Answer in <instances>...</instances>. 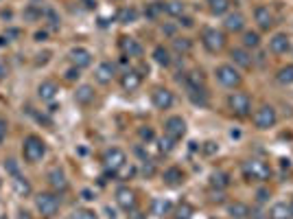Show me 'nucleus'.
<instances>
[{"label": "nucleus", "mask_w": 293, "mask_h": 219, "mask_svg": "<svg viewBox=\"0 0 293 219\" xmlns=\"http://www.w3.org/2000/svg\"><path fill=\"white\" fill-rule=\"evenodd\" d=\"M241 169H243L245 180H249V182H265V180H269V175H271L269 165L263 160H245L241 165Z\"/></svg>", "instance_id": "f257e3e1"}, {"label": "nucleus", "mask_w": 293, "mask_h": 219, "mask_svg": "<svg viewBox=\"0 0 293 219\" xmlns=\"http://www.w3.org/2000/svg\"><path fill=\"white\" fill-rule=\"evenodd\" d=\"M22 153L26 162H40L46 156V143L40 136H26L22 143Z\"/></svg>", "instance_id": "f03ea898"}, {"label": "nucleus", "mask_w": 293, "mask_h": 219, "mask_svg": "<svg viewBox=\"0 0 293 219\" xmlns=\"http://www.w3.org/2000/svg\"><path fill=\"white\" fill-rule=\"evenodd\" d=\"M214 75H217V81L226 88H236V86H241V81H243L241 73L232 66V64H221V66H217Z\"/></svg>", "instance_id": "7ed1b4c3"}, {"label": "nucleus", "mask_w": 293, "mask_h": 219, "mask_svg": "<svg viewBox=\"0 0 293 219\" xmlns=\"http://www.w3.org/2000/svg\"><path fill=\"white\" fill-rule=\"evenodd\" d=\"M35 206H38L42 217H55L59 213L61 202H59V197L55 193H40L35 197Z\"/></svg>", "instance_id": "20e7f679"}, {"label": "nucleus", "mask_w": 293, "mask_h": 219, "mask_svg": "<svg viewBox=\"0 0 293 219\" xmlns=\"http://www.w3.org/2000/svg\"><path fill=\"white\" fill-rule=\"evenodd\" d=\"M127 165V156H125L123 149H118V147H112V149H107L105 153H103V167H105L107 173H118L121 169Z\"/></svg>", "instance_id": "39448f33"}, {"label": "nucleus", "mask_w": 293, "mask_h": 219, "mask_svg": "<svg viewBox=\"0 0 293 219\" xmlns=\"http://www.w3.org/2000/svg\"><path fill=\"white\" fill-rule=\"evenodd\" d=\"M201 44H204L208 53H219L226 46V33L217 29H206L204 35H201Z\"/></svg>", "instance_id": "423d86ee"}, {"label": "nucleus", "mask_w": 293, "mask_h": 219, "mask_svg": "<svg viewBox=\"0 0 293 219\" xmlns=\"http://www.w3.org/2000/svg\"><path fill=\"white\" fill-rule=\"evenodd\" d=\"M228 105H230V110H232L236 116H247L249 112H252V99H249L245 92H234V95H230Z\"/></svg>", "instance_id": "0eeeda50"}, {"label": "nucleus", "mask_w": 293, "mask_h": 219, "mask_svg": "<svg viewBox=\"0 0 293 219\" xmlns=\"http://www.w3.org/2000/svg\"><path fill=\"white\" fill-rule=\"evenodd\" d=\"M276 123H278V114L271 105H263L254 114V125L258 130H269V127H274Z\"/></svg>", "instance_id": "6e6552de"}, {"label": "nucleus", "mask_w": 293, "mask_h": 219, "mask_svg": "<svg viewBox=\"0 0 293 219\" xmlns=\"http://www.w3.org/2000/svg\"><path fill=\"white\" fill-rule=\"evenodd\" d=\"M164 134L166 136H171V138H184V134H186V121L182 116H169L164 121Z\"/></svg>", "instance_id": "1a4fd4ad"}, {"label": "nucleus", "mask_w": 293, "mask_h": 219, "mask_svg": "<svg viewBox=\"0 0 293 219\" xmlns=\"http://www.w3.org/2000/svg\"><path fill=\"white\" fill-rule=\"evenodd\" d=\"M151 101H153V105H156L158 110H169L175 99H173V92L169 88L158 86V88H153V92H151Z\"/></svg>", "instance_id": "9d476101"}, {"label": "nucleus", "mask_w": 293, "mask_h": 219, "mask_svg": "<svg viewBox=\"0 0 293 219\" xmlns=\"http://www.w3.org/2000/svg\"><path fill=\"white\" fill-rule=\"evenodd\" d=\"M114 197H116V204L121 206L123 210H134L136 208V193L131 191L129 186H118L116 189V193H114Z\"/></svg>", "instance_id": "9b49d317"}, {"label": "nucleus", "mask_w": 293, "mask_h": 219, "mask_svg": "<svg viewBox=\"0 0 293 219\" xmlns=\"http://www.w3.org/2000/svg\"><path fill=\"white\" fill-rule=\"evenodd\" d=\"M46 180H48V184L57 191V193H64V191L68 189V178H66L64 169H59V167H53L51 171H48Z\"/></svg>", "instance_id": "f8f14e48"}, {"label": "nucleus", "mask_w": 293, "mask_h": 219, "mask_svg": "<svg viewBox=\"0 0 293 219\" xmlns=\"http://www.w3.org/2000/svg\"><path fill=\"white\" fill-rule=\"evenodd\" d=\"M114 75H116V66L112 61H101L99 66H96V70H94V79L99 81V83H103V86L112 83Z\"/></svg>", "instance_id": "ddd939ff"}, {"label": "nucleus", "mask_w": 293, "mask_h": 219, "mask_svg": "<svg viewBox=\"0 0 293 219\" xmlns=\"http://www.w3.org/2000/svg\"><path fill=\"white\" fill-rule=\"evenodd\" d=\"M179 81H184L186 90H201V88H206V77H204L201 70H191V73H186Z\"/></svg>", "instance_id": "4468645a"}, {"label": "nucleus", "mask_w": 293, "mask_h": 219, "mask_svg": "<svg viewBox=\"0 0 293 219\" xmlns=\"http://www.w3.org/2000/svg\"><path fill=\"white\" fill-rule=\"evenodd\" d=\"M254 20L258 22V26H261L263 31H269L271 26H274V13H271L269 7H265V5L254 9Z\"/></svg>", "instance_id": "2eb2a0df"}, {"label": "nucleus", "mask_w": 293, "mask_h": 219, "mask_svg": "<svg viewBox=\"0 0 293 219\" xmlns=\"http://www.w3.org/2000/svg\"><path fill=\"white\" fill-rule=\"evenodd\" d=\"M57 95H59V86L55 81H51V79L42 81L38 86V97L42 99V101H46V103L55 101V97H57Z\"/></svg>", "instance_id": "dca6fc26"}, {"label": "nucleus", "mask_w": 293, "mask_h": 219, "mask_svg": "<svg viewBox=\"0 0 293 219\" xmlns=\"http://www.w3.org/2000/svg\"><path fill=\"white\" fill-rule=\"evenodd\" d=\"M121 51L125 53V57H140L142 55V46L140 42L134 40V38H121Z\"/></svg>", "instance_id": "f3484780"}, {"label": "nucleus", "mask_w": 293, "mask_h": 219, "mask_svg": "<svg viewBox=\"0 0 293 219\" xmlns=\"http://www.w3.org/2000/svg\"><path fill=\"white\" fill-rule=\"evenodd\" d=\"M223 26H226V31H230V33H239V31L245 29V16H243V13H239V11L228 13Z\"/></svg>", "instance_id": "a211bd4d"}, {"label": "nucleus", "mask_w": 293, "mask_h": 219, "mask_svg": "<svg viewBox=\"0 0 293 219\" xmlns=\"http://www.w3.org/2000/svg\"><path fill=\"white\" fill-rule=\"evenodd\" d=\"M70 61H72V66H77V68H88L90 64H92V53H90L88 48H72V51H70Z\"/></svg>", "instance_id": "6ab92c4d"}, {"label": "nucleus", "mask_w": 293, "mask_h": 219, "mask_svg": "<svg viewBox=\"0 0 293 219\" xmlns=\"http://www.w3.org/2000/svg\"><path fill=\"white\" fill-rule=\"evenodd\" d=\"M289 46H291V42H289V38L284 33H276L274 38L269 40V51L276 53V55H284L289 51Z\"/></svg>", "instance_id": "aec40b11"}, {"label": "nucleus", "mask_w": 293, "mask_h": 219, "mask_svg": "<svg viewBox=\"0 0 293 219\" xmlns=\"http://www.w3.org/2000/svg\"><path fill=\"white\" fill-rule=\"evenodd\" d=\"M140 83H142V77L138 75L136 70H127V73H123V77H121V86H123V90H127V92L138 90Z\"/></svg>", "instance_id": "412c9836"}, {"label": "nucleus", "mask_w": 293, "mask_h": 219, "mask_svg": "<svg viewBox=\"0 0 293 219\" xmlns=\"http://www.w3.org/2000/svg\"><path fill=\"white\" fill-rule=\"evenodd\" d=\"M230 57H232L236 66H241V68H252V64H254V57L247 53V48H232V51H230Z\"/></svg>", "instance_id": "4be33fe9"}, {"label": "nucleus", "mask_w": 293, "mask_h": 219, "mask_svg": "<svg viewBox=\"0 0 293 219\" xmlns=\"http://www.w3.org/2000/svg\"><path fill=\"white\" fill-rule=\"evenodd\" d=\"M75 101L79 105H90L94 101V88L88 86V83H83V86H79L75 90Z\"/></svg>", "instance_id": "5701e85b"}, {"label": "nucleus", "mask_w": 293, "mask_h": 219, "mask_svg": "<svg viewBox=\"0 0 293 219\" xmlns=\"http://www.w3.org/2000/svg\"><path fill=\"white\" fill-rule=\"evenodd\" d=\"M162 178H164V182L169 186H177V184H182V182H184V173H182V169H177V167H169L164 171Z\"/></svg>", "instance_id": "b1692460"}, {"label": "nucleus", "mask_w": 293, "mask_h": 219, "mask_svg": "<svg viewBox=\"0 0 293 219\" xmlns=\"http://www.w3.org/2000/svg\"><path fill=\"white\" fill-rule=\"evenodd\" d=\"M228 215L232 219H247L249 217V206L243 202H234L228 206Z\"/></svg>", "instance_id": "393cba45"}, {"label": "nucleus", "mask_w": 293, "mask_h": 219, "mask_svg": "<svg viewBox=\"0 0 293 219\" xmlns=\"http://www.w3.org/2000/svg\"><path fill=\"white\" fill-rule=\"evenodd\" d=\"M210 186L217 189V191L228 189V186H230V175H228L226 171H214V173L210 175Z\"/></svg>", "instance_id": "a878e982"}, {"label": "nucleus", "mask_w": 293, "mask_h": 219, "mask_svg": "<svg viewBox=\"0 0 293 219\" xmlns=\"http://www.w3.org/2000/svg\"><path fill=\"white\" fill-rule=\"evenodd\" d=\"M269 219H291V208L284 202H278L269 210Z\"/></svg>", "instance_id": "bb28decb"}, {"label": "nucleus", "mask_w": 293, "mask_h": 219, "mask_svg": "<svg viewBox=\"0 0 293 219\" xmlns=\"http://www.w3.org/2000/svg\"><path fill=\"white\" fill-rule=\"evenodd\" d=\"M153 59H156L160 66H171V61H173L171 51L166 46H156V48H153Z\"/></svg>", "instance_id": "cd10ccee"}, {"label": "nucleus", "mask_w": 293, "mask_h": 219, "mask_svg": "<svg viewBox=\"0 0 293 219\" xmlns=\"http://www.w3.org/2000/svg\"><path fill=\"white\" fill-rule=\"evenodd\" d=\"M171 208H173V206H171L169 200H153V202H151V215H156V217L169 215Z\"/></svg>", "instance_id": "c85d7f7f"}, {"label": "nucleus", "mask_w": 293, "mask_h": 219, "mask_svg": "<svg viewBox=\"0 0 293 219\" xmlns=\"http://www.w3.org/2000/svg\"><path fill=\"white\" fill-rule=\"evenodd\" d=\"M184 3H179V0H171V3H164V13H169L173 18H182L184 16Z\"/></svg>", "instance_id": "c756f323"}, {"label": "nucleus", "mask_w": 293, "mask_h": 219, "mask_svg": "<svg viewBox=\"0 0 293 219\" xmlns=\"http://www.w3.org/2000/svg\"><path fill=\"white\" fill-rule=\"evenodd\" d=\"M276 79H278V83H282V86H291L293 83V64H287V66H282L278 70Z\"/></svg>", "instance_id": "7c9ffc66"}, {"label": "nucleus", "mask_w": 293, "mask_h": 219, "mask_svg": "<svg viewBox=\"0 0 293 219\" xmlns=\"http://www.w3.org/2000/svg\"><path fill=\"white\" fill-rule=\"evenodd\" d=\"M173 51L179 53V55H188L193 51V42L188 38H175L173 40Z\"/></svg>", "instance_id": "2f4dec72"}, {"label": "nucleus", "mask_w": 293, "mask_h": 219, "mask_svg": "<svg viewBox=\"0 0 293 219\" xmlns=\"http://www.w3.org/2000/svg\"><path fill=\"white\" fill-rule=\"evenodd\" d=\"M208 5H210V13H214V16H226L230 11V0H208Z\"/></svg>", "instance_id": "473e14b6"}, {"label": "nucleus", "mask_w": 293, "mask_h": 219, "mask_svg": "<svg viewBox=\"0 0 293 219\" xmlns=\"http://www.w3.org/2000/svg\"><path fill=\"white\" fill-rule=\"evenodd\" d=\"M188 99L195 103V105H208V92H206V88H201V90H188Z\"/></svg>", "instance_id": "72a5a7b5"}, {"label": "nucleus", "mask_w": 293, "mask_h": 219, "mask_svg": "<svg viewBox=\"0 0 293 219\" xmlns=\"http://www.w3.org/2000/svg\"><path fill=\"white\" fill-rule=\"evenodd\" d=\"M136 18H138V11L131 9V7H123V9L118 11V22H121V24L136 22Z\"/></svg>", "instance_id": "f704fd0d"}, {"label": "nucleus", "mask_w": 293, "mask_h": 219, "mask_svg": "<svg viewBox=\"0 0 293 219\" xmlns=\"http://www.w3.org/2000/svg\"><path fill=\"white\" fill-rule=\"evenodd\" d=\"M13 189H16V193H20V195H29L31 182L26 178H22V175H16V178H13Z\"/></svg>", "instance_id": "c9c22d12"}, {"label": "nucleus", "mask_w": 293, "mask_h": 219, "mask_svg": "<svg viewBox=\"0 0 293 219\" xmlns=\"http://www.w3.org/2000/svg\"><path fill=\"white\" fill-rule=\"evenodd\" d=\"M193 215H195V208L188 202H182L175 208V219H193Z\"/></svg>", "instance_id": "e433bc0d"}, {"label": "nucleus", "mask_w": 293, "mask_h": 219, "mask_svg": "<svg viewBox=\"0 0 293 219\" xmlns=\"http://www.w3.org/2000/svg\"><path fill=\"white\" fill-rule=\"evenodd\" d=\"M158 149L162 151V153H171L173 149H175V138H171V136H162L158 140Z\"/></svg>", "instance_id": "4c0bfd02"}, {"label": "nucleus", "mask_w": 293, "mask_h": 219, "mask_svg": "<svg viewBox=\"0 0 293 219\" xmlns=\"http://www.w3.org/2000/svg\"><path fill=\"white\" fill-rule=\"evenodd\" d=\"M258 44H261V38H258V33L247 31L245 35H243V46H245V48H258Z\"/></svg>", "instance_id": "58836bf2"}, {"label": "nucleus", "mask_w": 293, "mask_h": 219, "mask_svg": "<svg viewBox=\"0 0 293 219\" xmlns=\"http://www.w3.org/2000/svg\"><path fill=\"white\" fill-rule=\"evenodd\" d=\"M70 219H99V217H96L94 210H88V208H77V210H72Z\"/></svg>", "instance_id": "ea45409f"}, {"label": "nucleus", "mask_w": 293, "mask_h": 219, "mask_svg": "<svg viewBox=\"0 0 293 219\" xmlns=\"http://www.w3.org/2000/svg\"><path fill=\"white\" fill-rule=\"evenodd\" d=\"M5 171H7V173H11L13 178H16V175H20V167H18V162L13 160V158L5 160Z\"/></svg>", "instance_id": "a19ab883"}, {"label": "nucleus", "mask_w": 293, "mask_h": 219, "mask_svg": "<svg viewBox=\"0 0 293 219\" xmlns=\"http://www.w3.org/2000/svg\"><path fill=\"white\" fill-rule=\"evenodd\" d=\"M269 200V189H258L256 191V202L258 204H265Z\"/></svg>", "instance_id": "79ce46f5"}, {"label": "nucleus", "mask_w": 293, "mask_h": 219, "mask_svg": "<svg viewBox=\"0 0 293 219\" xmlns=\"http://www.w3.org/2000/svg\"><path fill=\"white\" fill-rule=\"evenodd\" d=\"M79 70H81V68H77V66H72L70 70H66V79H68V81H77V79L81 77Z\"/></svg>", "instance_id": "37998d69"}, {"label": "nucleus", "mask_w": 293, "mask_h": 219, "mask_svg": "<svg viewBox=\"0 0 293 219\" xmlns=\"http://www.w3.org/2000/svg\"><path fill=\"white\" fill-rule=\"evenodd\" d=\"M138 134H140L142 140H153V130H151V127H140Z\"/></svg>", "instance_id": "c03bdc74"}, {"label": "nucleus", "mask_w": 293, "mask_h": 219, "mask_svg": "<svg viewBox=\"0 0 293 219\" xmlns=\"http://www.w3.org/2000/svg\"><path fill=\"white\" fill-rule=\"evenodd\" d=\"M142 173L146 175V178H151V175L156 173V167H153V162H146V160H144V165H142Z\"/></svg>", "instance_id": "a18cd8bd"}, {"label": "nucleus", "mask_w": 293, "mask_h": 219, "mask_svg": "<svg viewBox=\"0 0 293 219\" xmlns=\"http://www.w3.org/2000/svg\"><path fill=\"white\" fill-rule=\"evenodd\" d=\"M5 136H7V121L0 116V143L5 140Z\"/></svg>", "instance_id": "49530a36"}, {"label": "nucleus", "mask_w": 293, "mask_h": 219, "mask_svg": "<svg viewBox=\"0 0 293 219\" xmlns=\"http://www.w3.org/2000/svg\"><path fill=\"white\" fill-rule=\"evenodd\" d=\"M204 151L206 153H214V151H217V145H214V143H206L204 145Z\"/></svg>", "instance_id": "de8ad7c7"}, {"label": "nucleus", "mask_w": 293, "mask_h": 219, "mask_svg": "<svg viewBox=\"0 0 293 219\" xmlns=\"http://www.w3.org/2000/svg\"><path fill=\"white\" fill-rule=\"evenodd\" d=\"M5 77H7V64H3V61H0V81H3Z\"/></svg>", "instance_id": "09e8293b"}, {"label": "nucleus", "mask_w": 293, "mask_h": 219, "mask_svg": "<svg viewBox=\"0 0 293 219\" xmlns=\"http://www.w3.org/2000/svg\"><path fill=\"white\" fill-rule=\"evenodd\" d=\"M179 24H184V26H193V20H191V18H186V16H182V18H179Z\"/></svg>", "instance_id": "8fccbe9b"}, {"label": "nucleus", "mask_w": 293, "mask_h": 219, "mask_svg": "<svg viewBox=\"0 0 293 219\" xmlns=\"http://www.w3.org/2000/svg\"><path fill=\"white\" fill-rule=\"evenodd\" d=\"M249 217H254V219H265L261 210H249Z\"/></svg>", "instance_id": "3c124183"}, {"label": "nucleus", "mask_w": 293, "mask_h": 219, "mask_svg": "<svg viewBox=\"0 0 293 219\" xmlns=\"http://www.w3.org/2000/svg\"><path fill=\"white\" fill-rule=\"evenodd\" d=\"M16 219H31V215L26 213V210H20V213H18V217H16Z\"/></svg>", "instance_id": "603ef678"}, {"label": "nucleus", "mask_w": 293, "mask_h": 219, "mask_svg": "<svg viewBox=\"0 0 293 219\" xmlns=\"http://www.w3.org/2000/svg\"><path fill=\"white\" fill-rule=\"evenodd\" d=\"M83 200H94V197H92V193H90V191H83Z\"/></svg>", "instance_id": "864d4df0"}, {"label": "nucleus", "mask_w": 293, "mask_h": 219, "mask_svg": "<svg viewBox=\"0 0 293 219\" xmlns=\"http://www.w3.org/2000/svg\"><path fill=\"white\" fill-rule=\"evenodd\" d=\"M46 38V33L44 31H40V33H35V40H44Z\"/></svg>", "instance_id": "5fc2aeb1"}, {"label": "nucleus", "mask_w": 293, "mask_h": 219, "mask_svg": "<svg viewBox=\"0 0 293 219\" xmlns=\"http://www.w3.org/2000/svg\"><path fill=\"white\" fill-rule=\"evenodd\" d=\"M138 215H140V213H134V215H131V219H142V217H138Z\"/></svg>", "instance_id": "6e6d98bb"}, {"label": "nucleus", "mask_w": 293, "mask_h": 219, "mask_svg": "<svg viewBox=\"0 0 293 219\" xmlns=\"http://www.w3.org/2000/svg\"><path fill=\"white\" fill-rule=\"evenodd\" d=\"M289 208H291V217H293V202L289 204Z\"/></svg>", "instance_id": "4d7b16f0"}]
</instances>
